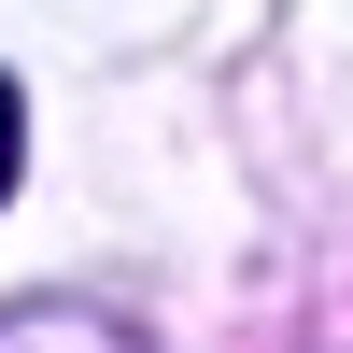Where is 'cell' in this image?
Returning <instances> with one entry per match:
<instances>
[{"label": "cell", "instance_id": "6da1fadb", "mask_svg": "<svg viewBox=\"0 0 353 353\" xmlns=\"http://www.w3.org/2000/svg\"><path fill=\"white\" fill-rule=\"evenodd\" d=\"M0 353H156V339H141V325H113V311L43 297V311H0Z\"/></svg>", "mask_w": 353, "mask_h": 353}, {"label": "cell", "instance_id": "7a4b0ae2", "mask_svg": "<svg viewBox=\"0 0 353 353\" xmlns=\"http://www.w3.org/2000/svg\"><path fill=\"white\" fill-rule=\"evenodd\" d=\"M0 184H14V85H0Z\"/></svg>", "mask_w": 353, "mask_h": 353}]
</instances>
